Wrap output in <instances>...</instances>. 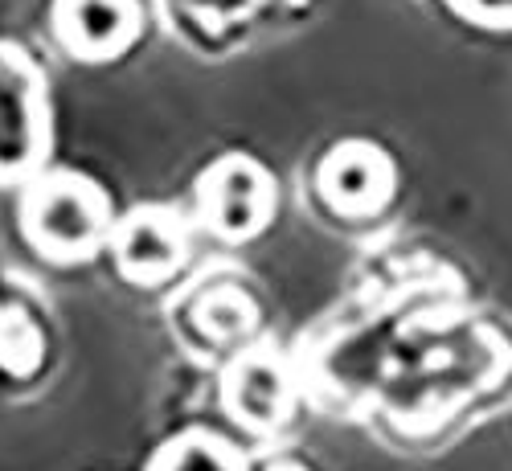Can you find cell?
<instances>
[{"label":"cell","mask_w":512,"mask_h":471,"mask_svg":"<svg viewBox=\"0 0 512 471\" xmlns=\"http://www.w3.org/2000/svg\"><path fill=\"white\" fill-rule=\"evenodd\" d=\"M394 185V173L377 148H336V156L324 164L320 189L336 209H377Z\"/></svg>","instance_id":"3"},{"label":"cell","mask_w":512,"mask_h":471,"mask_svg":"<svg viewBox=\"0 0 512 471\" xmlns=\"http://www.w3.org/2000/svg\"><path fill=\"white\" fill-rule=\"evenodd\" d=\"M37 156V111L29 82L13 70H0V181L17 177Z\"/></svg>","instance_id":"5"},{"label":"cell","mask_w":512,"mask_h":471,"mask_svg":"<svg viewBox=\"0 0 512 471\" xmlns=\"http://www.w3.org/2000/svg\"><path fill=\"white\" fill-rule=\"evenodd\" d=\"M201 201H205V222H213V230L242 238V234L259 230L267 222V201L271 197H267V181H263L259 168L230 160L213 173V185L205 181Z\"/></svg>","instance_id":"2"},{"label":"cell","mask_w":512,"mask_h":471,"mask_svg":"<svg viewBox=\"0 0 512 471\" xmlns=\"http://www.w3.org/2000/svg\"><path fill=\"white\" fill-rule=\"evenodd\" d=\"M156 471H238V467L226 455V443H218V439H185V443H173L156 459Z\"/></svg>","instance_id":"7"},{"label":"cell","mask_w":512,"mask_h":471,"mask_svg":"<svg viewBox=\"0 0 512 471\" xmlns=\"http://www.w3.org/2000/svg\"><path fill=\"white\" fill-rule=\"evenodd\" d=\"M230 398H234V410L238 418L254 422V426H267V422H279L283 414V373L263 361V357H250L238 377L230 381Z\"/></svg>","instance_id":"6"},{"label":"cell","mask_w":512,"mask_h":471,"mask_svg":"<svg viewBox=\"0 0 512 471\" xmlns=\"http://www.w3.org/2000/svg\"><path fill=\"white\" fill-rule=\"evenodd\" d=\"M115 250L123 275L156 283L185 259V238L181 230H173V222H164V213H136L132 222H123Z\"/></svg>","instance_id":"4"},{"label":"cell","mask_w":512,"mask_h":471,"mask_svg":"<svg viewBox=\"0 0 512 471\" xmlns=\"http://www.w3.org/2000/svg\"><path fill=\"white\" fill-rule=\"evenodd\" d=\"M21 218L37 254H50V259L62 263L95 254L99 238L111 230L103 193L91 181H74V177L33 185L21 205Z\"/></svg>","instance_id":"1"}]
</instances>
